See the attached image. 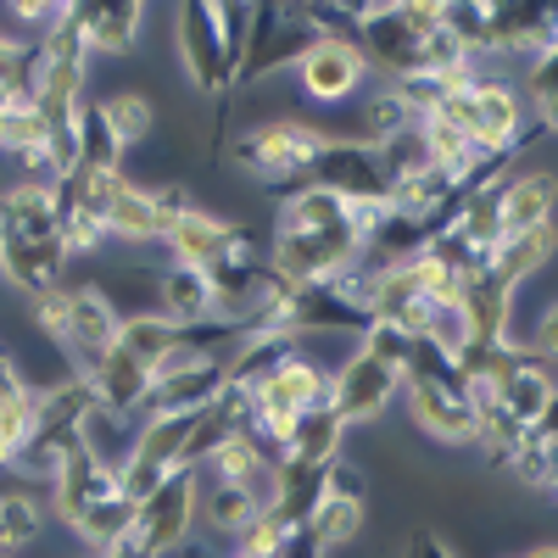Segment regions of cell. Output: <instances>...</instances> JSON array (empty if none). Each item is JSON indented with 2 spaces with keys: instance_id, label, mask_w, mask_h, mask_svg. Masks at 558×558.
<instances>
[{
  "instance_id": "52a82bcc",
  "label": "cell",
  "mask_w": 558,
  "mask_h": 558,
  "mask_svg": "<svg viewBox=\"0 0 558 558\" xmlns=\"http://www.w3.org/2000/svg\"><path fill=\"white\" fill-rule=\"evenodd\" d=\"M179 213H191V191L184 184H134L118 179L112 207H107V241H129V246H151L168 241V229L179 223Z\"/></svg>"
},
{
  "instance_id": "d6986e66",
  "label": "cell",
  "mask_w": 558,
  "mask_h": 558,
  "mask_svg": "<svg viewBox=\"0 0 558 558\" xmlns=\"http://www.w3.org/2000/svg\"><path fill=\"white\" fill-rule=\"evenodd\" d=\"M73 28L84 34L89 57H129L140 45V23H146V7L134 0H118V7H68Z\"/></svg>"
},
{
  "instance_id": "ac0fdd59",
  "label": "cell",
  "mask_w": 558,
  "mask_h": 558,
  "mask_svg": "<svg viewBox=\"0 0 558 558\" xmlns=\"http://www.w3.org/2000/svg\"><path fill=\"white\" fill-rule=\"evenodd\" d=\"M547 223H553V173L547 168L508 173L497 191V235L514 241V235H531V229H547Z\"/></svg>"
},
{
  "instance_id": "836d02e7",
  "label": "cell",
  "mask_w": 558,
  "mask_h": 558,
  "mask_svg": "<svg viewBox=\"0 0 558 558\" xmlns=\"http://www.w3.org/2000/svg\"><path fill=\"white\" fill-rule=\"evenodd\" d=\"M520 558H558V547H547V542H542V547H531V553H520Z\"/></svg>"
},
{
  "instance_id": "7c38bea8",
  "label": "cell",
  "mask_w": 558,
  "mask_h": 558,
  "mask_svg": "<svg viewBox=\"0 0 558 558\" xmlns=\"http://www.w3.org/2000/svg\"><path fill=\"white\" fill-rule=\"evenodd\" d=\"M229 386V352H173L151 368L146 413H196ZM140 413V418H146Z\"/></svg>"
},
{
  "instance_id": "f1b7e54d",
  "label": "cell",
  "mask_w": 558,
  "mask_h": 558,
  "mask_svg": "<svg viewBox=\"0 0 558 558\" xmlns=\"http://www.w3.org/2000/svg\"><path fill=\"white\" fill-rule=\"evenodd\" d=\"M286 536H291V525H279V520L268 514V508H263V514H257V520L235 536V547H229V553H235V558H279Z\"/></svg>"
},
{
  "instance_id": "83f0119b",
  "label": "cell",
  "mask_w": 558,
  "mask_h": 558,
  "mask_svg": "<svg viewBox=\"0 0 558 558\" xmlns=\"http://www.w3.org/2000/svg\"><path fill=\"white\" fill-rule=\"evenodd\" d=\"M34 89V45L0 28V96H28Z\"/></svg>"
},
{
  "instance_id": "4dcf8cb0",
  "label": "cell",
  "mask_w": 558,
  "mask_h": 558,
  "mask_svg": "<svg viewBox=\"0 0 558 558\" xmlns=\"http://www.w3.org/2000/svg\"><path fill=\"white\" fill-rule=\"evenodd\" d=\"M17 391H28V386L17 380V368H12V357H7V347H0V402H7V397H17Z\"/></svg>"
},
{
  "instance_id": "e575fe53",
  "label": "cell",
  "mask_w": 558,
  "mask_h": 558,
  "mask_svg": "<svg viewBox=\"0 0 558 558\" xmlns=\"http://www.w3.org/2000/svg\"><path fill=\"white\" fill-rule=\"evenodd\" d=\"M89 558H96V553H89Z\"/></svg>"
},
{
  "instance_id": "44dd1931",
  "label": "cell",
  "mask_w": 558,
  "mask_h": 558,
  "mask_svg": "<svg viewBox=\"0 0 558 558\" xmlns=\"http://www.w3.org/2000/svg\"><path fill=\"white\" fill-rule=\"evenodd\" d=\"M279 458H291V463H318V470H330L336 458H347V425L336 418V408H330V402L307 408L296 425L286 430V441H279Z\"/></svg>"
},
{
  "instance_id": "5bb4252c",
  "label": "cell",
  "mask_w": 558,
  "mask_h": 558,
  "mask_svg": "<svg viewBox=\"0 0 558 558\" xmlns=\"http://www.w3.org/2000/svg\"><path fill=\"white\" fill-rule=\"evenodd\" d=\"M368 84L375 78H368V62L352 39H313L307 57L296 62V89L313 107H347Z\"/></svg>"
},
{
  "instance_id": "cb8c5ba5",
  "label": "cell",
  "mask_w": 558,
  "mask_h": 558,
  "mask_svg": "<svg viewBox=\"0 0 558 558\" xmlns=\"http://www.w3.org/2000/svg\"><path fill=\"white\" fill-rule=\"evenodd\" d=\"M73 134H78V168L84 173H123V140L112 134L101 101H84L78 107Z\"/></svg>"
},
{
  "instance_id": "7a4b0ae2",
  "label": "cell",
  "mask_w": 558,
  "mask_h": 558,
  "mask_svg": "<svg viewBox=\"0 0 558 558\" xmlns=\"http://www.w3.org/2000/svg\"><path fill=\"white\" fill-rule=\"evenodd\" d=\"M318 146H324V129H313L307 118H296V112L263 118L229 140V168L286 196L296 184H307V162L318 157Z\"/></svg>"
},
{
  "instance_id": "277c9868",
  "label": "cell",
  "mask_w": 558,
  "mask_h": 558,
  "mask_svg": "<svg viewBox=\"0 0 558 558\" xmlns=\"http://www.w3.org/2000/svg\"><path fill=\"white\" fill-rule=\"evenodd\" d=\"M252 402V430L279 452V441H286V430L296 425V418L318 402H330V368H324L313 352H291L279 368H268V375L246 391Z\"/></svg>"
},
{
  "instance_id": "2e32d148",
  "label": "cell",
  "mask_w": 558,
  "mask_h": 558,
  "mask_svg": "<svg viewBox=\"0 0 558 558\" xmlns=\"http://www.w3.org/2000/svg\"><path fill=\"white\" fill-rule=\"evenodd\" d=\"M558 51V12L553 7H492L481 23V62L486 57H542Z\"/></svg>"
},
{
  "instance_id": "3957f363",
  "label": "cell",
  "mask_w": 558,
  "mask_h": 558,
  "mask_svg": "<svg viewBox=\"0 0 558 558\" xmlns=\"http://www.w3.org/2000/svg\"><path fill=\"white\" fill-rule=\"evenodd\" d=\"M84 408H89V391H84L78 380H62V386H51V391H39V397H34V425H28V436L17 441V452H12L7 470L23 475V481L51 486V481L62 475V463L78 452V418H84Z\"/></svg>"
},
{
  "instance_id": "d590c367",
  "label": "cell",
  "mask_w": 558,
  "mask_h": 558,
  "mask_svg": "<svg viewBox=\"0 0 558 558\" xmlns=\"http://www.w3.org/2000/svg\"><path fill=\"white\" fill-rule=\"evenodd\" d=\"M229 558H235V553H229Z\"/></svg>"
},
{
  "instance_id": "30bf717a",
  "label": "cell",
  "mask_w": 558,
  "mask_h": 558,
  "mask_svg": "<svg viewBox=\"0 0 558 558\" xmlns=\"http://www.w3.org/2000/svg\"><path fill=\"white\" fill-rule=\"evenodd\" d=\"M173 45H179L184 78H191L202 96H229V89H235V62H229L218 7H202V0L179 7L173 12Z\"/></svg>"
},
{
  "instance_id": "d4e9b609",
  "label": "cell",
  "mask_w": 558,
  "mask_h": 558,
  "mask_svg": "<svg viewBox=\"0 0 558 558\" xmlns=\"http://www.w3.org/2000/svg\"><path fill=\"white\" fill-rule=\"evenodd\" d=\"M39 536H45V502L28 486L0 492V558H17Z\"/></svg>"
},
{
  "instance_id": "7402d4cb",
  "label": "cell",
  "mask_w": 558,
  "mask_h": 558,
  "mask_svg": "<svg viewBox=\"0 0 558 558\" xmlns=\"http://www.w3.org/2000/svg\"><path fill=\"white\" fill-rule=\"evenodd\" d=\"M157 318H168V324H202V318H213L207 274L184 268V263H162L157 268Z\"/></svg>"
},
{
  "instance_id": "603a6c76",
  "label": "cell",
  "mask_w": 558,
  "mask_h": 558,
  "mask_svg": "<svg viewBox=\"0 0 558 558\" xmlns=\"http://www.w3.org/2000/svg\"><path fill=\"white\" fill-rule=\"evenodd\" d=\"M134 425H140V418H118V413H107V408L89 402L84 418H78V452H84L89 463H101V470L118 475L123 458H129V447H134Z\"/></svg>"
},
{
  "instance_id": "f546056e",
  "label": "cell",
  "mask_w": 558,
  "mask_h": 558,
  "mask_svg": "<svg viewBox=\"0 0 558 558\" xmlns=\"http://www.w3.org/2000/svg\"><path fill=\"white\" fill-rule=\"evenodd\" d=\"M402 558H458V553H452L436 531H413V536H408V547H402Z\"/></svg>"
},
{
  "instance_id": "1f68e13d",
  "label": "cell",
  "mask_w": 558,
  "mask_h": 558,
  "mask_svg": "<svg viewBox=\"0 0 558 558\" xmlns=\"http://www.w3.org/2000/svg\"><path fill=\"white\" fill-rule=\"evenodd\" d=\"M96 558H151V553H146V547H140L134 536H118V542H112V547H101Z\"/></svg>"
},
{
  "instance_id": "e0dca14e",
  "label": "cell",
  "mask_w": 558,
  "mask_h": 558,
  "mask_svg": "<svg viewBox=\"0 0 558 558\" xmlns=\"http://www.w3.org/2000/svg\"><path fill=\"white\" fill-rule=\"evenodd\" d=\"M78 386L89 391V402H96V408H107L118 418H140V413H146V391H151V368L134 363L123 347H112Z\"/></svg>"
},
{
  "instance_id": "9c48e42d",
  "label": "cell",
  "mask_w": 558,
  "mask_h": 558,
  "mask_svg": "<svg viewBox=\"0 0 558 558\" xmlns=\"http://www.w3.org/2000/svg\"><path fill=\"white\" fill-rule=\"evenodd\" d=\"M196 486H202V475L173 470L162 486H151L146 497L134 502V525H129V536L146 547L151 558H168L173 547H184V542L196 536Z\"/></svg>"
},
{
  "instance_id": "6da1fadb",
  "label": "cell",
  "mask_w": 558,
  "mask_h": 558,
  "mask_svg": "<svg viewBox=\"0 0 558 558\" xmlns=\"http://www.w3.org/2000/svg\"><path fill=\"white\" fill-rule=\"evenodd\" d=\"M375 213L380 207H347L318 184H296V191L279 196L263 257L286 286H330V279L357 268Z\"/></svg>"
},
{
  "instance_id": "4fadbf2b",
  "label": "cell",
  "mask_w": 558,
  "mask_h": 558,
  "mask_svg": "<svg viewBox=\"0 0 558 558\" xmlns=\"http://www.w3.org/2000/svg\"><path fill=\"white\" fill-rule=\"evenodd\" d=\"M363 525H368V475L352 458H336L330 470H324V492L307 514V531L318 536L324 553H341L363 536Z\"/></svg>"
},
{
  "instance_id": "484cf974",
  "label": "cell",
  "mask_w": 558,
  "mask_h": 558,
  "mask_svg": "<svg viewBox=\"0 0 558 558\" xmlns=\"http://www.w3.org/2000/svg\"><path fill=\"white\" fill-rule=\"evenodd\" d=\"M502 475H508V481H525V486H536V492H553V475H558V436H553V425L525 430Z\"/></svg>"
},
{
  "instance_id": "9a60e30c",
  "label": "cell",
  "mask_w": 558,
  "mask_h": 558,
  "mask_svg": "<svg viewBox=\"0 0 558 558\" xmlns=\"http://www.w3.org/2000/svg\"><path fill=\"white\" fill-rule=\"evenodd\" d=\"M402 408L413 418V430H425L441 447H475V397L463 386H425V380H402Z\"/></svg>"
},
{
  "instance_id": "ffe728a7",
  "label": "cell",
  "mask_w": 558,
  "mask_h": 558,
  "mask_svg": "<svg viewBox=\"0 0 558 558\" xmlns=\"http://www.w3.org/2000/svg\"><path fill=\"white\" fill-rule=\"evenodd\" d=\"M196 514H202V525H207V536L202 542H213V547H235V536L263 514V502L246 492V486H229V481H207L202 475V486H196Z\"/></svg>"
},
{
  "instance_id": "4316f807",
  "label": "cell",
  "mask_w": 558,
  "mask_h": 558,
  "mask_svg": "<svg viewBox=\"0 0 558 558\" xmlns=\"http://www.w3.org/2000/svg\"><path fill=\"white\" fill-rule=\"evenodd\" d=\"M101 112H107V123H112V134L123 140V151L129 146H140L151 129H157V107L140 96V89H118V96H101Z\"/></svg>"
},
{
  "instance_id": "5b68a950",
  "label": "cell",
  "mask_w": 558,
  "mask_h": 558,
  "mask_svg": "<svg viewBox=\"0 0 558 558\" xmlns=\"http://www.w3.org/2000/svg\"><path fill=\"white\" fill-rule=\"evenodd\" d=\"M307 184L330 191L347 207H386L391 202V168H386L380 146H368V140H336V134H324L318 157L307 162Z\"/></svg>"
},
{
  "instance_id": "ba28073f",
  "label": "cell",
  "mask_w": 558,
  "mask_h": 558,
  "mask_svg": "<svg viewBox=\"0 0 558 558\" xmlns=\"http://www.w3.org/2000/svg\"><path fill=\"white\" fill-rule=\"evenodd\" d=\"M168 263H184V268H218V263H235V257H257V235L229 218V213H213L202 202H191V213H179V223L168 229Z\"/></svg>"
},
{
  "instance_id": "d6a6232c",
  "label": "cell",
  "mask_w": 558,
  "mask_h": 558,
  "mask_svg": "<svg viewBox=\"0 0 558 558\" xmlns=\"http://www.w3.org/2000/svg\"><path fill=\"white\" fill-rule=\"evenodd\" d=\"M23 101H34V89H28V96H0V140H7V129H12V118H17Z\"/></svg>"
},
{
  "instance_id": "8992f818",
  "label": "cell",
  "mask_w": 558,
  "mask_h": 558,
  "mask_svg": "<svg viewBox=\"0 0 558 558\" xmlns=\"http://www.w3.org/2000/svg\"><path fill=\"white\" fill-rule=\"evenodd\" d=\"M313 45V28L302 7H252V34H246V57L235 73V89H257L274 73H291Z\"/></svg>"
},
{
  "instance_id": "8fae6325",
  "label": "cell",
  "mask_w": 558,
  "mask_h": 558,
  "mask_svg": "<svg viewBox=\"0 0 558 558\" xmlns=\"http://www.w3.org/2000/svg\"><path fill=\"white\" fill-rule=\"evenodd\" d=\"M397 397H402V368L375 357V352H363V347L341 368H330V408H336V418L347 430L375 425Z\"/></svg>"
}]
</instances>
